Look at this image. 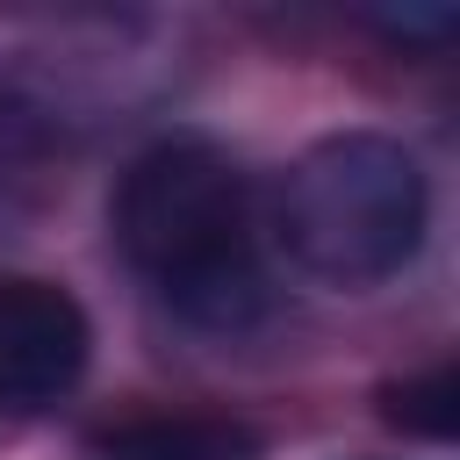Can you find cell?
<instances>
[{"label":"cell","instance_id":"6da1fadb","mask_svg":"<svg viewBox=\"0 0 460 460\" xmlns=\"http://www.w3.org/2000/svg\"><path fill=\"white\" fill-rule=\"evenodd\" d=\"M115 252L137 288L208 338H244L273 309L266 216L244 165L208 137H165L137 151L108 201Z\"/></svg>","mask_w":460,"mask_h":460},{"label":"cell","instance_id":"7a4b0ae2","mask_svg":"<svg viewBox=\"0 0 460 460\" xmlns=\"http://www.w3.org/2000/svg\"><path fill=\"white\" fill-rule=\"evenodd\" d=\"M431 223V187L410 144L381 129L316 137L280 194H273V244L323 288H381L395 280Z\"/></svg>","mask_w":460,"mask_h":460},{"label":"cell","instance_id":"3957f363","mask_svg":"<svg viewBox=\"0 0 460 460\" xmlns=\"http://www.w3.org/2000/svg\"><path fill=\"white\" fill-rule=\"evenodd\" d=\"M86 309L36 273H0V410H43L86 374Z\"/></svg>","mask_w":460,"mask_h":460},{"label":"cell","instance_id":"277c9868","mask_svg":"<svg viewBox=\"0 0 460 460\" xmlns=\"http://www.w3.org/2000/svg\"><path fill=\"white\" fill-rule=\"evenodd\" d=\"M101 453L108 460H259V431L237 417L172 410V417H129L101 431Z\"/></svg>","mask_w":460,"mask_h":460},{"label":"cell","instance_id":"5b68a950","mask_svg":"<svg viewBox=\"0 0 460 460\" xmlns=\"http://www.w3.org/2000/svg\"><path fill=\"white\" fill-rule=\"evenodd\" d=\"M446 402H453V374L438 367V374H424V381H410V388H395V410L388 417H402L410 431H424V438H446Z\"/></svg>","mask_w":460,"mask_h":460}]
</instances>
